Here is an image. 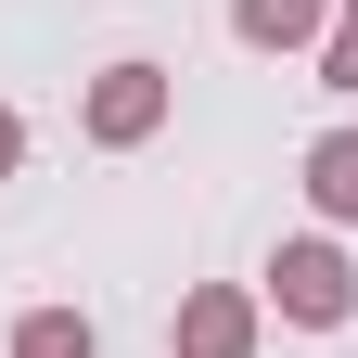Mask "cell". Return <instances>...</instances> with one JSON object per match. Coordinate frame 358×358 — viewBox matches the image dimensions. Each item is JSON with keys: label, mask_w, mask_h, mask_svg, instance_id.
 Returning a JSON list of instances; mask_svg holds the SVG:
<instances>
[{"label": "cell", "mask_w": 358, "mask_h": 358, "mask_svg": "<svg viewBox=\"0 0 358 358\" xmlns=\"http://www.w3.org/2000/svg\"><path fill=\"white\" fill-rule=\"evenodd\" d=\"M154 128H166V77L154 64H103V77H90V141H154Z\"/></svg>", "instance_id": "cell-2"}, {"label": "cell", "mask_w": 358, "mask_h": 358, "mask_svg": "<svg viewBox=\"0 0 358 358\" xmlns=\"http://www.w3.org/2000/svg\"><path fill=\"white\" fill-rule=\"evenodd\" d=\"M307 192H320V217H358V128L307 141Z\"/></svg>", "instance_id": "cell-5"}, {"label": "cell", "mask_w": 358, "mask_h": 358, "mask_svg": "<svg viewBox=\"0 0 358 358\" xmlns=\"http://www.w3.org/2000/svg\"><path fill=\"white\" fill-rule=\"evenodd\" d=\"M320 90H358V0H333V38H320Z\"/></svg>", "instance_id": "cell-7"}, {"label": "cell", "mask_w": 358, "mask_h": 358, "mask_svg": "<svg viewBox=\"0 0 358 358\" xmlns=\"http://www.w3.org/2000/svg\"><path fill=\"white\" fill-rule=\"evenodd\" d=\"M231 26L256 52H307V38H333V0H231Z\"/></svg>", "instance_id": "cell-4"}, {"label": "cell", "mask_w": 358, "mask_h": 358, "mask_svg": "<svg viewBox=\"0 0 358 358\" xmlns=\"http://www.w3.org/2000/svg\"><path fill=\"white\" fill-rule=\"evenodd\" d=\"M179 358H256V294H231V282L179 294Z\"/></svg>", "instance_id": "cell-3"}, {"label": "cell", "mask_w": 358, "mask_h": 358, "mask_svg": "<svg viewBox=\"0 0 358 358\" xmlns=\"http://www.w3.org/2000/svg\"><path fill=\"white\" fill-rule=\"evenodd\" d=\"M268 294H282V320H307V333L358 320V268H345L333 243H282V268H268Z\"/></svg>", "instance_id": "cell-1"}, {"label": "cell", "mask_w": 358, "mask_h": 358, "mask_svg": "<svg viewBox=\"0 0 358 358\" xmlns=\"http://www.w3.org/2000/svg\"><path fill=\"white\" fill-rule=\"evenodd\" d=\"M13 358H90V320H77V307H26V320H13Z\"/></svg>", "instance_id": "cell-6"}, {"label": "cell", "mask_w": 358, "mask_h": 358, "mask_svg": "<svg viewBox=\"0 0 358 358\" xmlns=\"http://www.w3.org/2000/svg\"><path fill=\"white\" fill-rule=\"evenodd\" d=\"M26 166V128H13V103H0V179H13Z\"/></svg>", "instance_id": "cell-8"}]
</instances>
